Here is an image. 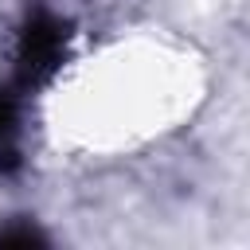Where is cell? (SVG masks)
<instances>
[{
    "label": "cell",
    "instance_id": "6da1fadb",
    "mask_svg": "<svg viewBox=\"0 0 250 250\" xmlns=\"http://www.w3.org/2000/svg\"><path fill=\"white\" fill-rule=\"evenodd\" d=\"M20 152V117H16V102L0 94V164H12Z\"/></svg>",
    "mask_w": 250,
    "mask_h": 250
}]
</instances>
